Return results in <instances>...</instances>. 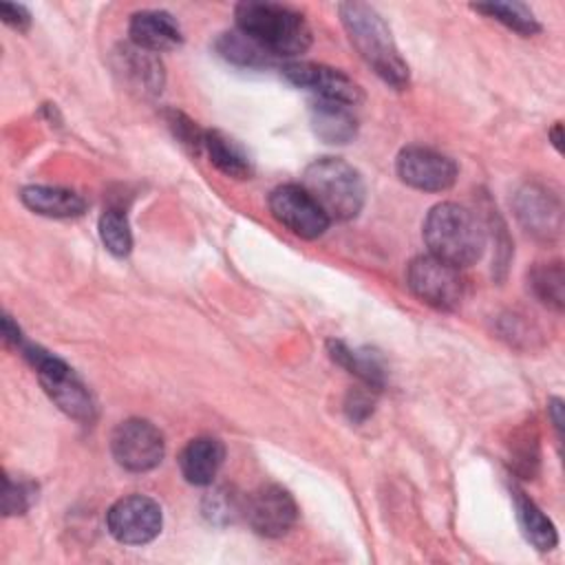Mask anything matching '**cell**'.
<instances>
[{"mask_svg": "<svg viewBox=\"0 0 565 565\" xmlns=\"http://www.w3.org/2000/svg\"><path fill=\"white\" fill-rule=\"evenodd\" d=\"M236 29L271 57L300 55L311 44L305 15L276 2H241L234 9Z\"/></svg>", "mask_w": 565, "mask_h": 565, "instance_id": "6da1fadb", "label": "cell"}, {"mask_svg": "<svg viewBox=\"0 0 565 565\" xmlns=\"http://www.w3.org/2000/svg\"><path fill=\"white\" fill-rule=\"evenodd\" d=\"M338 11L351 44L375 75L393 88H404L408 84V66L402 60L382 15L366 2H342Z\"/></svg>", "mask_w": 565, "mask_h": 565, "instance_id": "7a4b0ae2", "label": "cell"}, {"mask_svg": "<svg viewBox=\"0 0 565 565\" xmlns=\"http://www.w3.org/2000/svg\"><path fill=\"white\" fill-rule=\"evenodd\" d=\"M428 252L455 267L477 263L486 249V232L479 218L463 205L437 203L424 221Z\"/></svg>", "mask_w": 565, "mask_h": 565, "instance_id": "3957f363", "label": "cell"}, {"mask_svg": "<svg viewBox=\"0 0 565 565\" xmlns=\"http://www.w3.org/2000/svg\"><path fill=\"white\" fill-rule=\"evenodd\" d=\"M302 188L329 221L355 218L364 205V181L360 172L338 157H322L309 163L302 174Z\"/></svg>", "mask_w": 565, "mask_h": 565, "instance_id": "277c9868", "label": "cell"}, {"mask_svg": "<svg viewBox=\"0 0 565 565\" xmlns=\"http://www.w3.org/2000/svg\"><path fill=\"white\" fill-rule=\"evenodd\" d=\"M22 355L35 369L40 384L60 411L77 422H90L95 417L90 393L64 360L38 344L22 347Z\"/></svg>", "mask_w": 565, "mask_h": 565, "instance_id": "5b68a950", "label": "cell"}, {"mask_svg": "<svg viewBox=\"0 0 565 565\" xmlns=\"http://www.w3.org/2000/svg\"><path fill=\"white\" fill-rule=\"evenodd\" d=\"M406 280L419 300L441 311L457 309L463 298V278L459 267L433 254L413 258L406 271Z\"/></svg>", "mask_w": 565, "mask_h": 565, "instance_id": "8992f818", "label": "cell"}, {"mask_svg": "<svg viewBox=\"0 0 565 565\" xmlns=\"http://www.w3.org/2000/svg\"><path fill=\"white\" fill-rule=\"evenodd\" d=\"M113 457L117 463L132 472H146L161 463L166 452V441L161 430L148 419H126L121 422L110 439Z\"/></svg>", "mask_w": 565, "mask_h": 565, "instance_id": "52a82bcc", "label": "cell"}, {"mask_svg": "<svg viewBox=\"0 0 565 565\" xmlns=\"http://www.w3.org/2000/svg\"><path fill=\"white\" fill-rule=\"evenodd\" d=\"M108 532L124 545H143L159 536L163 516L154 499L130 494L110 505L106 514Z\"/></svg>", "mask_w": 565, "mask_h": 565, "instance_id": "ba28073f", "label": "cell"}, {"mask_svg": "<svg viewBox=\"0 0 565 565\" xmlns=\"http://www.w3.org/2000/svg\"><path fill=\"white\" fill-rule=\"evenodd\" d=\"M269 210L276 221L300 238H318L327 232L329 218L302 185H278L269 194Z\"/></svg>", "mask_w": 565, "mask_h": 565, "instance_id": "9c48e42d", "label": "cell"}, {"mask_svg": "<svg viewBox=\"0 0 565 565\" xmlns=\"http://www.w3.org/2000/svg\"><path fill=\"white\" fill-rule=\"evenodd\" d=\"M397 174L415 190L444 192L457 181V166L433 148L408 146L397 154Z\"/></svg>", "mask_w": 565, "mask_h": 565, "instance_id": "30bf717a", "label": "cell"}, {"mask_svg": "<svg viewBox=\"0 0 565 565\" xmlns=\"http://www.w3.org/2000/svg\"><path fill=\"white\" fill-rule=\"evenodd\" d=\"M247 523L252 530L267 539H278L291 530L298 516V508L294 497L280 486H263L258 488L243 508Z\"/></svg>", "mask_w": 565, "mask_h": 565, "instance_id": "8fae6325", "label": "cell"}, {"mask_svg": "<svg viewBox=\"0 0 565 565\" xmlns=\"http://www.w3.org/2000/svg\"><path fill=\"white\" fill-rule=\"evenodd\" d=\"M280 71L287 82L316 93L318 99L340 102L347 106H355L362 99L360 86L338 68L316 62H291Z\"/></svg>", "mask_w": 565, "mask_h": 565, "instance_id": "7c38bea8", "label": "cell"}, {"mask_svg": "<svg viewBox=\"0 0 565 565\" xmlns=\"http://www.w3.org/2000/svg\"><path fill=\"white\" fill-rule=\"evenodd\" d=\"M128 33L135 46L146 49L150 53L170 51L179 46L183 40L177 20L168 11H157V9L135 13L130 18Z\"/></svg>", "mask_w": 565, "mask_h": 565, "instance_id": "4fadbf2b", "label": "cell"}, {"mask_svg": "<svg viewBox=\"0 0 565 565\" xmlns=\"http://www.w3.org/2000/svg\"><path fill=\"white\" fill-rule=\"evenodd\" d=\"M225 459V446L216 437H196L179 455V468L188 483L207 486Z\"/></svg>", "mask_w": 565, "mask_h": 565, "instance_id": "5bb4252c", "label": "cell"}, {"mask_svg": "<svg viewBox=\"0 0 565 565\" xmlns=\"http://www.w3.org/2000/svg\"><path fill=\"white\" fill-rule=\"evenodd\" d=\"M20 199L31 212L49 216V218H75V216L84 214V210H86L84 199L64 188L26 185V188H22Z\"/></svg>", "mask_w": 565, "mask_h": 565, "instance_id": "9a60e30c", "label": "cell"}, {"mask_svg": "<svg viewBox=\"0 0 565 565\" xmlns=\"http://www.w3.org/2000/svg\"><path fill=\"white\" fill-rule=\"evenodd\" d=\"M516 214L527 232L550 238L561 227V212L556 201L541 188H525L516 199Z\"/></svg>", "mask_w": 565, "mask_h": 565, "instance_id": "2e32d148", "label": "cell"}, {"mask_svg": "<svg viewBox=\"0 0 565 565\" xmlns=\"http://www.w3.org/2000/svg\"><path fill=\"white\" fill-rule=\"evenodd\" d=\"M311 126L313 132L327 143H347L355 137L358 130L351 106L329 99H316L311 104Z\"/></svg>", "mask_w": 565, "mask_h": 565, "instance_id": "e0dca14e", "label": "cell"}, {"mask_svg": "<svg viewBox=\"0 0 565 565\" xmlns=\"http://www.w3.org/2000/svg\"><path fill=\"white\" fill-rule=\"evenodd\" d=\"M203 150L210 157V161L227 177L232 179H249L252 177V159L245 152V148L227 137L221 130H205Z\"/></svg>", "mask_w": 565, "mask_h": 565, "instance_id": "ac0fdd59", "label": "cell"}, {"mask_svg": "<svg viewBox=\"0 0 565 565\" xmlns=\"http://www.w3.org/2000/svg\"><path fill=\"white\" fill-rule=\"evenodd\" d=\"M117 60H119V71L135 88L143 90V93L161 90L163 71H161V62L154 57V53L139 49L135 44H128L117 53Z\"/></svg>", "mask_w": 565, "mask_h": 565, "instance_id": "d6986e66", "label": "cell"}, {"mask_svg": "<svg viewBox=\"0 0 565 565\" xmlns=\"http://www.w3.org/2000/svg\"><path fill=\"white\" fill-rule=\"evenodd\" d=\"M512 501H514V510H516V521H519L525 539L541 552L556 547L558 534H556L554 523L545 516V512L530 497H525V492H521L516 488L512 490Z\"/></svg>", "mask_w": 565, "mask_h": 565, "instance_id": "ffe728a7", "label": "cell"}, {"mask_svg": "<svg viewBox=\"0 0 565 565\" xmlns=\"http://www.w3.org/2000/svg\"><path fill=\"white\" fill-rule=\"evenodd\" d=\"M329 355L333 362L344 366L358 380H362L371 391H380L384 386V366L375 351L369 349H351L340 340H329Z\"/></svg>", "mask_w": 565, "mask_h": 565, "instance_id": "44dd1931", "label": "cell"}, {"mask_svg": "<svg viewBox=\"0 0 565 565\" xmlns=\"http://www.w3.org/2000/svg\"><path fill=\"white\" fill-rule=\"evenodd\" d=\"M472 9L479 13H486L488 18L501 22L503 26L521 35H534L536 31H541V24L534 18L532 9L523 2H483V4H472Z\"/></svg>", "mask_w": 565, "mask_h": 565, "instance_id": "7402d4cb", "label": "cell"}, {"mask_svg": "<svg viewBox=\"0 0 565 565\" xmlns=\"http://www.w3.org/2000/svg\"><path fill=\"white\" fill-rule=\"evenodd\" d=\"M565 276L563 265L556 263H541L530 271V289L532 294L554 311H561L565 305Z\"/></svg>", "mask_w": 565, "mask_h": 565, "instance_id": "603a6c76", "label": "cell"}, {"mask_svg": "<svg viewBox=\"0 0 565 565\" xmlns=\"http://www.w3.org/2000/svg\"><path fill=\"white\" fill-rule=\"evenodd\" d=\"M99 238L113 256H128L132 249V234L121 210L108 207L99 216Z\"/></svg>", "mask_w": 565, "mask_h": 565, "instance_id": "cb8c5ba5", "label": "cell"}, {"mask_svg": "<svg viewBox=\"0 0 565 565\" xmlns=\"http://www.w3.org/2000/svg\"><path fill=\"white\" fill-rule=\"evenodd\" d=\"M216 46L225 60H230L234 64H243V66H263V64H269V60H271L269 53H265L258 44H254L241 31L223 33L221 40L216 42Z\"/></svg>", "mask_w": 565, "mask_h": 565, "instance_id": "d4e9b609", "label": "cell"}, {"mask_svg": "<svg viewBox=\"0 0 565 565\" xmlns=\"http://www.w3.org/2000/svg\"><path fill=\"white\" fill-rule=\"evenodd\" d=\"M35 486L31 481H24V479H11L9 475H4V514L11 516V514H24L31 503L35 501Z\"/></svg>", "mask_w": 565, "mask_h": 565, "instance_id": "484cf974", "label": "cell"}, {"mask_svg": "<svg viewBox=\"0 0 565 565\" xmlns=\"http://www.w3.org/2000/svg\"><path fill=\"white\" fill-rule=\"evenodd\" d=\"M203 512L214 523H230L241 512V508L227 488H218L205 497Z\"/></svg>", "mask_w": 565, "mask_h": 565, "instance_id": "4316f807", "label": "cell"}, {"mask_svg": "<svg viewBox=\"0 0 565 565\" xmlns=\"http://www.w3.org/2000/svg\"><path fill=\"white\" fill-rule=\"evenodd\" d=\"M168 126L172 128L174 137L192 152H201L203 150V139H205V130H201L190 117H185L183 113L170 110L168 113Z\"/></svg>", "mask_w": 565, "mask_h": 565, "instance_id": "83f0119b", "label": "cell"}, {"mask_svg": "<svg viewBox=\"0 0 565 565\" xmlns=\"http://www.w3.org/2000/svg\"><path fill=\"white\" fill-rule=\"evenodd\" d=\"M0 18L4 24H9L15 31H26L31 24V13L22 4H13V2L0 4Z\"/></svg>", "mask_w": 565, "mask_h": 565, "instance_id": "f1b7e54d", "label": "cell"}, {"mask_svg": "<svg viewBox=\"0 0 565 565\" xmlns=\"http://www.w3.org/2000/svg\"><path fill=\"white\" fill-rule=\"evenodd\" d=\"M373 411V397L364 391H353L347 399V413L353 422H362L371 415Z\"/></svg>", "mask_w": 565, "mask_h": 565, "instance_id": "f546056e", "label": "cell"}, {"mask_svg": "<svg viewBox=\"0 0 565 565\" xmlns=\"http://www.w3.org/2000/svg\"><path fill=\"white\" fill-rule=\"evenodd\" d=\"M2 333H4V342H7V344L18 347V344L22 342L20 329H18V324H13V320H11L9 316H4V318H2Z\"/></svg>", "mask_w": 565, "mask_h": 565, "instance_id": "4dcf8cb0", "label": "cell"}, {"mask_svg": "<svg viewBox=\"0 0 565 565\" xmlns=\"http://www.w3.org/2000/svg\"><path fill=\"white\" fill-rule=\"evenodd\" d=\"M547 411H550L552 424H554V428H556V433H558V437H561V428H563V415H561V413H563V402H561L558 397H552Z\"/></svg>", "mask_w": 565, "mask_h": 565, "instance_id": "1f68e13d", "label": "cell"}, {"mask_svg": "<svg viewBox=\"0 0 565 565\" xmlns=\"http://www.w3.org/2000/svg\"><path fill=\"white\" fill-rule=\"evenodd\" d=\"M550 137H552L554 148L561 152V150H563V126H561V124H556V126L550 130Z\"/></svg>", "mask_w": 565, "mask_h": 565, "instance_id": "d6a6232c", "label": "cell"}]
</instances>
